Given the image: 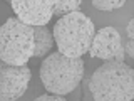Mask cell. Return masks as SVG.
<instances>
[{
    "mask_svg": "<svg viewBox=\"0 0 134 101\" xmlns=\"http://www.w3.org/2000/svg\"><path fill=\"white\" fill-rule=\"evenodd\" d=\"M126 2L127 0H92V5L97 10L111 12V10H116V8H121Z\"/></svg>",
    "mask_w": 134,
    "mask_h": 101,
    "instance_id": "10",
    "label": "cell"
},
{
    "mask_svg": "<svg viewBox=\"0 0 134 101\" xmlns=\"http://www.w3.org/2000/svg\"><path fill=\"white\" fill-rule=\"evenodd\" d=\"M126 32H127V37H129V39H134V19L129 20L127 27H126Z\"/></svg>",
    "mask_w": 134,
    "mask_h": 101,
    "instance_id": "13",
    "label": "cell"
},
{
    "mask_svg": "<svg viewBox=\"0 0 134 101\" xmlns=\"http://www.w3.org/2000/svg\"><path fill=\"white\" fill-rule=\"evenodd\" d=\"M82 0H54V15L64 17L70 12H75Z\"/></svg>",
    "mask_w": 134,
    "mask_h": 101,
    "instance_id": "9",
    "label": "cell"
},
{
    "mask_svg": "<svg viewBox=\"0 0 134 101\" xmlns=\"http://www.w3.org/2000/svg\"><path fill=\"white\" fill-rule=\"evenodd\" d=\"M94 36V22L79 10L60 17L54 25L55 44L67 57H82L89 52Z\"/></svg>",
    "mask_w": 134,
    "mask_h": 101,
    "instance_id": "2",
    "label": "cell"
},
{
    "mask_svg": "<svg viewBox=\"0 0 134 101\" xmlns=\"http://www.w3.org/2000/svg\"><path fill=\"white\" fill-rule=\"evenodd\" d=\"M35 50H34V57H42L52 49L54 44V34L47 29V25H35Z\"/></svg>",
    "mask_w": 134,
    "mask_h": 101,
    "instance_id": "8",
    "label": "cell"
},
{
    "mask_svg": "<svg viewBox=\"0 0 134 101\" xmlns=\"http://www.w3.org/2000/svg\"><path fill=\"white\" fill-rule=\"evenodd\" d=\"M35 31L20 19H10L0 29V59L10 66H24L34 57Z\"/></svg>",
    "mask_w": 134,
    "mask_h": 101,
    "instance_id": "4",
    "label": "cell"
},
{
    "mask_svg": "<svg viewBox=\"0 0 134 101\" xmlns=\"http://www.w3.org/2000/svg\"><path fill=\"white\" fill-rule=\"evenodd\" d=\"M39 74L50 94L65 96L81 83L84 76V61L82 57H67L60 50H55L45 57Z\"/></svg>",
    "mask_w": 134,
    "mask_h": 101,
    "instance_id": "3",
    "label": "cell"
},
{
    "mask_svg": "<svg viewBox=\"0 0 134 101\" xmlns=\"http://www.w3.org/2000/svg\"><path fill=\"white\" fill-rule=\"evenodd\" d=\"M17 19L29 25H45L54 15V0H10Z\"/></svg>",
    "mask_w": 134,
    "mask_h": 101,
    "instance_id": "7",
    "label": "cell"
},
{
    "mask_svg": "<svg viewBox=\"0 0 134 101\" xmlns=\"http://www.w3.org/2000/svg\"><path fill=\"white\" fill-rule=\"evenodd\" d=\"M89 91L94 101H134V69L121 61H104L92 74Z\"/></svg>",
    "mask_w": 134,
    "mask_h": 101,
    "instance_id": "1",
    "label": "cell"
},
{
    "mask_svg": "<svg viewBox=\"0 0 134 101\" xmlns=\"http://www.w3.org/2000/svg\"><path fill=\"white\" fill-rule=\"evenodd\" d=\"M34 101H65V99L59 94H42L39 98H35Z\"/></svg>",
    "mask_w": 134,
    "mask_h": 101,
    "instance_id": "11",
    "label": "cell"
},
{
    "mask_svg": "<svg viewBox=\"0 0 134 101\" xmlns=\"http://www.w3.org/2000/svg\"><path fill=\"white\" fill-rule=\"evenodd\" d=\"M124 50H126V54H127L129 57H132V59H134V39H129L127 42H126Z\"/></svg>",
    "mask_w": 134,
    "mask_h": 101,
    "instance_id": "12",
    "label": "cell"
},
{
    "mask_svg": "<svg viewBox=\"0 0 134 101\" xmlns=\"http://www.w3.org/2000/svg\"><path fill=\"white\" fill-rule=\"evenodd\" d=\"M30 67L10 66L3 62L0 66V101H15L27 91L30 83Z\"/></svg>",
    "mask_w": 134,
    "mask_h": 101,
    "instance_id": "5",
    "label": "cell"
},
{
    "mask_svg": "<svg viewBox=\"0 0 134 101\" xmlns=\"http://www.w3.org/2000/svg\"><path fill=\"white\" fill-rule=\"evenodd\" d=\"M91 56L104 61H121L124 62L126 50L121 42V36L114 27H102L96 32L91 46Z\"/></svg>",
    "mask_w": 134,
    "mask_h": 101,
    "instance_id": "6",
    "label": "cell"
}]
</instances>
